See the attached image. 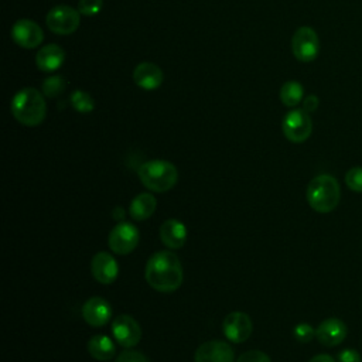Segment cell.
<instances>
[{
  "label": "cell",
  "mask_w": 362,
  "mask_h": 362,
  "mask_svg": "<svg viewBox=\"0 0 362 362\" xmlns=\"http://www.w3.org/2000/svg\"><path fill=\"white\" fill-rule=\"evenodd\" d=\"M182 276L181 260L170 250L156 252L146 263V281L157 291H175L182 283Z\"/></svg>",
  "instance_id": "1"
},
{
  "label": "cell",
  "mask_w": 362,
  "mask_h": 362,
  "mask_svg": "<svg viewBox=\"0 0 362 362\" xmlns=\"http://www.w3.org/2000/svg\"><path fill=\"white\" fill-rule=\"evenodd\" d=\"M10 109L18 123L28 127L38 126L47 115L44 93L34 88H23L13 96Z\"/></svg>",
  "instance_id": "2"
},
{
  "label": "cell",
  "mask_w": 362,
  "mask_h": 362,
  "mask_svg": "<svg viewBox=\"0 0 362 362\" xmlns=\"http://www.w3.org/2000/svg\"><path fill=\"white\" fill-rule=\"evenodd\" d=\"M307 202L320 214H328L337 208L341 199V188L335 177L320 174L314 177L307 187Z\"/></svg>",
  "instance_id": "3"
},
{
  "label": "cell",
  "mask_w": 362,
  "mask_h": 362,
  "mask_svg": "<svg viewBox=\"0 0 362 362\" xmlns=\"http://www.w3.org/2000/svg\"><path fill=\"white\" fill-rule=\"evenodd\" d=\"M137 174L141 184L154 192H165L178 181L175 165L165 160H150L139 167Z\"/></svg>",
  "instance_id": "4"
},
{
  "label": "cell",
  "mask_w": 362,
  "mask_h": 362,
  "mask_svg": "<svg viewBox=\"0 0 362 362\" xmlns=\"http://www.w3.org/2000/svg\"><path fill=\"white\" fill-rule=\"evenodd\" d=\"M45 23L52 33L59 35H69L78 30L81 23V13L71 6L59 4L47 13Z\"/></svg>",
  "instance_id": "5"
},
{
  "label": "cell",
  "mask_w": 362,
  "mask_h": 362,
  "mask_svg": "<svg viewBox=\"0 0 362 362\" xmlns=\"http://www.w3.org/2000/svg\"><path fill=\"white\" fill-rule=\"evenodd\" d=\"M281 130L287 140L293 143H303L311 136V117L304 109H293L283 117Z\"/></svg>",
  "instance_id": "6"
},
{
  "label": "cell",
  "mask_w": 362,
  "mask_h": 362,
  "mask_svg": "<svg viewBox=\"0 0 362 362\" xmlns=\"http://www.w3.org/2000/svg\"><path fill=\"white\" fill-rule=\"evenodd\" d=\"M293 55L301 62H311L318 57L320 40L314 28L303 25L291 37Z\"/></svg>",
  "instance_id": "7"
},
{
  "label": "cell",
  "mask_w": 362,
  "mask_h": 362,
  "mask_svg": "<svg viewBox=\"0 0 362 362\" xmlns=\"http://www.w3.org/2000/svg\"><path fill=\"white\" fill-rule=\"evenodd\" d=\"M107 243L113 253L129 255L139 243V229L130 222H120L110 230Z\"/></svg>",
  "instance_id": "8"
},
{
  "label": "cell",
  "mask_w": 362,
  "mask_h": 362,
  "mask_svg": "<svg viewBox=\"0 0 362 362\" xmlns=\"http://www.w3.org/2000/svg\"><path fill=\"white\" fill-rule=\"evenodd\" d=\"M10 35L18 47L27 49L37 48L44 40L42 28L35 21L28 18L17 20L11 27Z\"/></svg>",
  "instance_id": "9"
},
{
  "label": "cell",
  "mask_w": 362,
  "mask_h": 362,
  "mask_svg": "<svg viewBox=\"0 0 362 362\" xmlns=\"http://www.w3.org/2000/svg\"><path fill=\"white\" fill-rule=\"evenodd\" d=\"M112 332L116 342L124 348L137 345L141 339V328L134 318L122 314L117 315L112 322Z\"/></svg>",
  "instance_id": "10"
},
{
  "label": "cell",
  "mask_w": 362,
  "mask_h": 362,
  "mask_svg": "<svg viewBox=\"0 0 362 362\" xmlns=\"http://www.w3.org/2000/svg\"><path fill=\"white\" fill-rule=\"evenodd\" d=\"M252 328L253 327H252L250 317L242 311L229 313L225 317L223 324H222L225 337L233 344L245 342L250 337Z\"/></svg>",
  "instance_id": "11"
},
{
  "label": "cell",
  "mask_w": 362,
  "mask_h": 362,
  "mask_svg": "<svg viewBox=\"0 0 362 362\" xmlns=\"http://www.w3.org/2000/svg\"><path fill=\"white\" fill-rule=\"evenodd\" d=\"M194 359L195 362H233L235 354L229 344L214 339L199 345Z\"/></svg>",
  "instance_id": "12"
},
{
  "label": "cell",
  "mask_w": 362,
  "mask_h": 362,
  "mask_svg": "<svg viewBox=\"0 0 362 362\" xmlns=\"http://www.w3.org/2000/svg\"><path fill=\"white\" fill-rule=\"evenodd\" d=\"M90 272L96 281L102 284H110L119 274V266L110 253L98 252L90 260Z\"/></svg>",
  "instance_id": "13"
},
{
  "label": "cell",
  "mask_w": 362,
  "mask_h": 362,
  "mask_svg": "<svg viewBox=\"0 0 362 362\" xmlns=\"http://www.w3.org/2000/svg\"><path fill=\"white\" fill-rule=\"evenodd\" d=\"M348 328L339 318H327L320 322L315 329V338L324 346L339 345L346 337Z\"/></svg>",
  "instance_id": "14"
},
{
  "label": "cell",
  "mask_w": 362,
  "mask_h": 362,
  "mask_svg": "<svg viewBox=\"0 0 362 362\" xmlns=\"http://www.w3.org/2000/svg\"><path fill=\"white\" fill-rule=\"evenodd\" d=\"M83 320L92 327L105 325L112 317V307L103 297H90L82 307Z\"/></svg>",
  "instance_id": "15"
},
{
  "label": "cell",
  "mask_w": 362,
  "mask_h": 362,
  "mask_svg": "<svg viewBox=\"0 0 362 362\" xmlns=\"http://www.w3.org/2000/svg\"><path fill=\"white\" fill-rule=\"evenodd\" d=\"M164 75L158 65L153 62H141L133 69L134 83L144 90H154L163 83Z\"/></svg>",
  "instance_id": "16"
},
{
  "label": "cell",
  "mask_w": 362,
  "mask_h": 362,
  "mask_svg": "<svg viewBox=\"0 0 362 362\" xmlns=\"http://www.w3.org/2000/svg\"><path fill=\"white\" fill-rule=\"evenodd\" d=\"M160 239L168 249H180L187 240V228L178 219H167L160 226Z\"/></svg>",
  "instance_id": "17"
},
{
  "label": "cell",
  "mask_w": 362,
  "mask_h": 362,
  "mask_svg": "<svg viewBox=\"0 0 362 362\" xmlns=\"http://www.w3.org/2000/svg\"><path fill=\"white\" fill-rule=\"evenodd\" d=\"M65 61V51L57 44H47L41 47L35 55V64L42 72H54L62 66Z\"/></svg>",
  "instance_id": "18"
},
{
  "label": "cell",
  "mask_w": 362,
  "mask_h": 362,
  "mask_svg": "<svg viewBox=\"0 0 362 362\" xmlns=\"http://www.w3.org/2000/svg\"><path fill=\"white\" fill-rule=\"evenodd\" d=\"M157 206V199L148 192H141L133 198L129 212L134 221H144L150 218Z\"/></svg>",
  "instance_id": "19"
},
{
  "label": "cell",
  "mask_w": 362,
  "mask_h": 362,
  "mask_svg": "<svg viewBox=\"0 0 362 362\" xmlns=\"http://www.w3.org/2000/svg\"><path fill=\"white\" fill-rule=\"evenodd\" d=\"M88 352L98 361H109L116 349L113 341L106 335H93L88 341Z\"/></svg>",
  "instance_id": "20"
},
{
  "label": "cell",
  "mask_w": 362,
  "mask_h": 362,
  "mask_svg": "<svg viewBox=\"0 0 362 362\" xmlns=\"http://www.w3.org/2000/svg\"><path fill=\"white\" fill-rule=\"evenodd\" d=\"M304 99V88L297 81H287L280 88V100L287 107H294Z\"/></svg>",
  "instance_id": "21"
},
{
  "label": "cell",
  "mask_w": 362,
  "mask_h": 362,
  "mask_svg": "<svg viewBox=\"0 0 362 362\" xmlns=\"http://www.w3.org/2000/svg\"><path fill=\"white\" fill-rule=\"evenodd\" d=\"M69 100H71V105L72 107L79 112V113H90L95 107V102H93V98L82 90V89H75L71 96H69Z\"/></svg>",
  "instance_id": "22"
},
{
  "label": "cell",
  "mask_w": 362,
  "mask_h": 362,
  "mask_svg": "<svg viewBox=\"0 0 362 362\" xmlns=\"http://www.w3.org/2000/svg\"><path fill=\"white\" fill-rule=\"evenodd\" d=\"M65 86H66V82H65L64 76L52 75V76H48L44 79V82L41 85V90H42L44 96H47V98H57L64 92Z\"/></svg>",
  "instance_id": "23"
},
{
  "label": "cell",
  "mask_w": 362,
  "mask_h": 362,
  "mask_svg": "<svg viewBox=\"0 0 362 362\" xmlns=\"http://www.w3.org/2000/svg\"><path fill=\"white\" fill-rule=\"evenodd\" d=\"M345 184L351 191L362 192V167H352L345 174Z\"/></svg>",
  "instance_id": "24"
},
{
  "label": "cell",
  "mask_w": 362,
  "mask_h": 362,
  "mask_svg": "<svg viewBox=\"0 0 362 362\" xmlns=\"http://www.w3.org/2000/svg\"><path fill=\"white\" fill-rule=\"evenodd\" d=\"M293 335H294V338L298 342L307 344V342H310L315 337V329L310 324H307V322H300V324H297L294 327Z\"/></svg>",
  "instance_id": "25"
},
{
  "label": "cell",
  "mask_w": 362,
  "mask_h": 362,
  "mask_svg": "<svg viewBox=\"0 0 362 362\" xmlns=\"http://www.w3.org/2000/svg\"><path fill=\"white\" fill-rule=\"evenodd\" d=\"M103 7V0H79L78 3V11L82 16H96Z\"/></svg>",
  "instance_id": "26"
},
{
  "label": "cell",
  "mask_w": 362,
  "mask_h": 362,
  "mask_svg": "<svg viewBox=\"0 0 362 362\" xmlns=\"http://www.w3.org/2000/svg\"><path fill=\"white\" fill-rule=\"evenodd\" d=\"M236 362H272V359L269 358L267 354L262 352V351H247V352H243Z\"/></svg>",
  "instance_id": "27"
},
{
  "label": "cell",
  "mask_w": 362,
  "mask_h": 362,
  "mask_svg": "<svg viewBox=\"0 0 362 362\" xmlns=\"http://www.w3.org/2000/svg\"><path fill=\"white\" fill-rule=\"evenodd\" d=\"M116 362H148V361H147V358L141 352L127 349V351H123L117 356Z\"/></svg>",
  "instance_id": "28"
},
{
  "label": "cell",
  "mask_w": 362,
  "mask_h": 362,
  "mask_svg": "<svg viewBox=\"0 0 362 362\" xmlns=\"http://www.w3.org/2000/svg\"><path fill=\"white\" fill-rule=\"evenodd\" d=\"M338 362H361V354L355 349H342L338 354Z\"/></svg>",
  "instance_id": "29"
},
{
  "label": "cell",
  "mask_w": 362,
  "mask_h": 362,
  "mask_svg": "<svg viewBox=\"0 0 362 362\" xmlns=\"http://www.w3.org/2000/svg\"><path fill=\"white\" fill-rule=\"evenodd\" d=\"M320 105V99L315 96V95H308L303 99V109L307 112V113H313L317 110Z\"/></svg>",
  "instance_id": "30"
},
{
  "label": "cell",
  "mask_w": 362,
  "mask_h": 362,
  "mask_svg": "<svg viewBox=\"0 0 362 362\" xmlns=\"http://www.w3.org/2000/svg\"><path fill=\"white\" fill-rule=\"evenodd\" d=\"M308 362H335V359L328 354H320V355L313 356Z\"/></svg>",
  "instance_id": "31"
}]
</instances>
